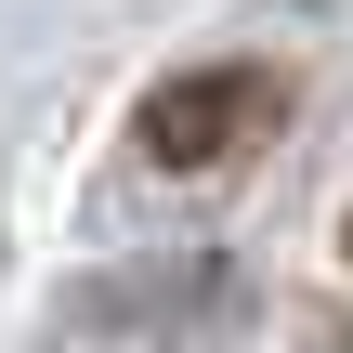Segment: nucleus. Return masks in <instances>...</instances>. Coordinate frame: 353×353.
<instances>
[{"label":"nucleus","mask_w":353,"mask_h":353,"mask_svg":"<svg viewBox=\"0 0 353 353\" xmlns=\"http://www.w3.org/2000/svg\"><path fill=\"white\" fill-rule=\"evenodd\" d=\"M275 118H288V92H275L262 65H183V79L144 92L131 144H144V170H223V157L262 144Z\"/></svg>","instance_id":"obj_1"}]
</instances>
